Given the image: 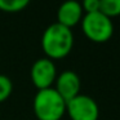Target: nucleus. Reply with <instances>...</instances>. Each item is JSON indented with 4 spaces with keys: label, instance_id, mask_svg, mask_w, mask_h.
<instances>
[{
    "label": "nucleus",
    "instance_id": "6",
    "mask_svg": "<svg viewBox=\"0 0 120 120\" xmlns=\"http://www.w3.org/2000/svg\"><path fill=\"white\" fill-rule=\"evenodd\" d=\"M80 78L75 71L66 70L57 75L54 81V86L58 94L65 99L66 102L72 99L78 94H80Z\"/></svg>",
    "mask_w": 120,
    "mask_h": 120
},
{
    "label": "nucleus",
    "instance_id": "11",
    "mask_svg": "<svg viewBox=\"0 0 120 120\" xmlns=\"http://www.w3.org/2000/svg\"><path fill=\"white\" fill-rule=\"evenodd\" d=\"M80 4L81 8H83V12H85V14L99 12V0H83Z\"/></svg>",
    "mask_w": 120,
    "mask_h": 120
},
{
    "label": "nucleus",
    "instance_id": "9",
    "mask_svg": "<svg viewBox=\"0 0 120 120\" xmlns=\"http://www.w3.org/2000/svg\"><path fill=\"white\" fill-rule=\"evenodd\" d=\"M31 0H0V11L5 13H17L26 8Z\"/></svg>",
    "mask_w": 120,
    "mask_h": 120
},
{
    "label": "nucleus",
    "instance_id": "3",
    "mask_svg": "<svg viewBox=\"0 0 120 120\" xmlns=\"http://www.w3.org/2000/svg\"><path fill=\"white\" fill-rule=\"evenodd\" d=\"M80 25L84 35L93 43H106L114 35L112 19L101 12L84 14Z\"/></svg>",
    "mask_w": 120,
    "mask_h": 120
},
{
    "label": "nucleus",
    "instance_id": "2",
    "mask_svg": "<svg viewBox=\"0 0 120 120\" xmlns=\"http://www.w3.org/2000/svg\"><path fill=\"white\" fill-rule=\"evenodd\" d=\"M38 120H61L66 114V101L53 88L40 89L32 102Z\"/></svg>",
    "mask_w": 120,
    "mask_h": 120
},
{
    "label": "nucleus",
    "instance_id": "4",
    "mask_svg": "<svg viewBox=\"0 0 120 120\" xmlns=\"http://www.w3.org/2000/svg\"><path fill=\"white\" fill-rule=\"evenodd\" d=\"M66 114L70 120H98L99 107L92 97L78 94L66 102Z\"/></svg>",
    "mask_w": 120,
    "mask_h": 120
},
{
    "label": "nucleus",
    "instance_id": "5",
    "mask_svg": "<svg viewBox=\"0 0 120 120\" xmlns=\"http://www.w3.org/2000/svg\"><path fill=\"white\" fill-rule=\"evenodd\" d=\"M30 76H31L32 84L38 88V90L52 88L57 78V68H56L54 61L47 57L36 60L31 66Z\"/></svg>",
    "mask_w": 120,
    "mask_h": 120
},
{
    "label": "nucleus",
    "instance_id": "1",
    "mask_svg": "<svg viewBox=\"0 0 120 120\" xmlns=\"http://www.w3.org/2000/svg\"><path fill=\"white\" fill-rule=\"evenodd\" d=\"M72 30L60 23H52L44 30L41 36V49L45 57L52 61L62 60L71 53L74 47Z\"/></svg>",
    "mask_w": 120,
    "mask_h": 120
},
{
    "label": "nucleus",
    "instance_id": "8",
    "mask_svg": "<svg viewBox=\"0 0 120 120\" xmlns=\"http://www.w3.org/2000/svg\"><path fill=\"white\" fill-rule=\"evenodd\" d=\"M99 12L109 18L120 16V0H99Z\"/></svg>",
    "mask_w": 120,
    "mask_h": 120
},
{
    "label": "nucleus",
    "instance_id": "10",
    "mask_svg": "<svg viewBox=\"0 0 120 120\" xmlns=\"http://www.w3.org/2000/svg\"><path fill=\"white\" fill-rule=\"evenodd\" d=\"M12 92H13V83L11 78L0 74V103L7 101L11 97Z\"/></svg>",
    "mask_w": 120,
    "mask_h": 120
},
{
    "label": "nucleus",
    "instance_id": "7",
    "mask_svg": "<svg viewBox=\"0 0 120 120\" xmlns=\"http://www.w3.org/2000/svg\"><path fill=\"white\" fill-rule=\"evenodd\" d=\"M84 12L78 0H65L57 11V23L72 30L83 19Z\"/></svg>",
    "mask_w": 120,
    "mask_h": 120
}]
</instances>
